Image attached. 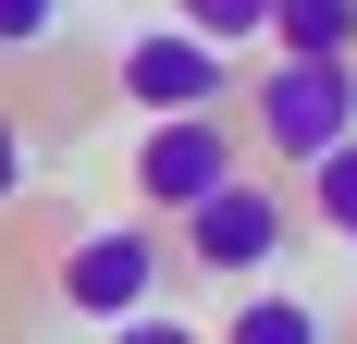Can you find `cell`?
<instances>
[{"label":"cell","mask_w":357,"mask_h":344,"mask_svg":"<svg viewBox=\"0 0 357 344\" xmlns=\"http://www.w3.org/2000/svg\"><path fill=\"white\" fill-rule=\"evenodd\" d=\"M222 344H333V320L308 308V295H271V283H247V308L222 320Z\"/></svg>","instance_id":"7"},{"label":"cell","mask_w":357,"mask_h":344,"mask_svg":"<svg viewBox=\"0 0 357 344\" xmlns=\"http://www.w3.org/2000/svg\"><path fill=\"white\" fill-rule=\"evenodd\" d=\"M284 234H296V209H284L271 172H234V185H210V197L185 209V258L222 271V283H259L271 258H284Z\"/></svg>","instance_id":"4"},{"label":"cell","mask_w":357,"mask_h":344,"mask_svg":"<svg viewBox=\"0 0 357 344\" xmlns=\"http://www.w3.org/2000/svg\"><path fill=\"white\" fill-rule=\"evenodd\" d=\"M0 197H25V136H13V111H0Z\"/></svg>","instance_id":"12"},{"label":"cell","mask_w":357,"mask_h":344,"mask_svg":"<svg viewBox=\"0 0 357 344\" xmlns=\"http://www.w3.org/2000/svg\"><path fill=\"white\" fill-rule=\"evenodd\" d=\"M160 271H173V246H160V221H74L62 234V308L74 320H136L160 308Z\"/></svg>","instance_id":"2"},{"label":"cell","mask_w":357,"mask_h":344,"mask_svg":"<svg viewBox=\"0 0 357 344\" xmlns=\"http://www.w3.org/2000/svg\"><path fill=\"white\" fill-rule=\"evenodd\" d=\"M185 37H210V49H234V37H271V0H173Z\"/></svg>","instance_id":"9"},{"label":"cell","mask_w":357,"mask_h":344,"mask_svg":"<svg viewBox=\"0 0 357 344\" xmlns=\"http://www.w3.org/2000/svg\"><path fill=\"white\" fill-rule=\"evenodd\" d=\"M271 49H296V62H357V0H271Z\"/></svg>","instance_id":"6"},{"label":"cell","mask_w":357,"mask_h":344,"mask_svg":"<svg viewBox=\"0 0 357 344\" xmlns=\"http://www.w3.org/2000/svg\"><path fill=\"white\" fill-rule=\"evenodd\" d=\"M308 221H321V234H345V246H357V136H345V148H321V160H308Z\"/></svg>","instance_id":"8"},{"label":"cell","mask_w":357,"mask_h":344,"mask_svg":"<svg viewBox=\"0 0 357 344\" xmlns=\"http://www.w3.org/2000/svg\"><path fill=\"white\" fill-rule=\"evenodd\" d=\"M345 136H357V62H296V49H271L259 86H247V148L271 172H308Z\"/></svg>","instance_id":"1"},{"label":"cell","mask_w":357,"mask_h":344,"mask_svg":"<svg viewBox=\"0 0 357 344\" xmlns=\"http://www.w3.org/2000/svg\"><path fill=\"white\" fill-rule=\"evenodd\" d=\"M234 172H247V136H234L222 111H160L136 136V209L148 221H160V209L185 221V209L210 197V185H234Z\"/></svg>","instance_id":"3"},{"label":"cell","mask_w":357,"mask_h":344,"mask_svg":"<svg viewBox=\"0 0 357 344\" xmlns=\"http://www.w3.org/2000/svg\"><path fill=\"white\" fill-rule=\"evenodd\" d=\"M111 344H210L197 320H160V308H136V320H111Z\"/></svg>","instance_id":"11"},{"label":"cell","mask_w":357,"mask_h":344,"mask_svg":"<svg viewBox=\"0 0 357 344\" xmlns=\"http://www.w3.org/2000/svg\"><path fill=\"white\" fill-rule=\"evenodd\" d=\"M111 86L160 123V111H222V99H234V62H222L210 37H185V25H148V37H123Z\"/></svg>","instance_id":"5"},{"label":"cell","mask_w":357,"mask_h":344,"mask_svg":"<svg viewBox=\"0 0 357 344\" xmlns=\"http://www.w3.org/2000/svg\"><path fill=\"white\" fill-rule=\"evenodd\" d=\"M50 37H62V0H0V62H25Z\"/></svg>","instance_id":"10"}]
</instances>
